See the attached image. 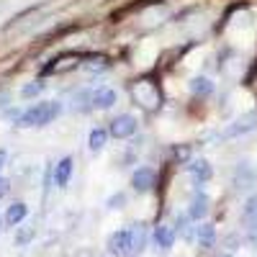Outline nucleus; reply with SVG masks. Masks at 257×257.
<instances>
[{
	"mask_svg": "<svg viewBox=\"0 0 257 257\" xmlns=\"http://www.w3.org/2000/svg\"><path fill=\"white\" fill-rule=\"evenodd\" d=\"M137 132V118L132 116V113H121L118 118H113V123H111V134L116 137V139H128Z\"/></svg>",
	"mask_w": 257,
	"mask_h": 257,
	"instance_id": "5",
	"label": "nucleus"
},
{
	"mask_svg": "<svg viewBox=\"0 0 257 257\" xmlns=\"http://www.w3.org/2000/svg\"><path fill=\"white\" fill-rule=\"evenodd\" d=\"M82 67L88 72H105V70H108V62H105V57H90Z\"/></svg>",
	"mask_w": 257,
	"mask_h": 257,
	"instance_id": "18",
	"label": "nucleus"
},
{
	"mask_svg": "<svg viewBox=\"0 0 257 257\" xmlns=\"http://www.w3.org/2000/svg\"><path fill=\"white\" fill-rule=\"evenodd\" d=\"M105 247H108V254H113V257H128V247H132V226L113 231L108 237V242H105Z\"/></svg>",
	"mask_w": 257,
	"mask_h": 257,
	"instance_id": "2",
	"label": "nucleus"
},
{
	"mask_svg": "<svg viewBox=\"0 0 257 257\" xmlns=\"http://www.w3.org/2000/svg\"><path fill=\"white\" fill-rule=\"evenodd\" d=\"M3 162H6V152L0 149V167H3Z\"/></svg>",
	"mask_w": 257,
	"mask_h": 257,
	"instance_id": "26",
	"label": "nucleus"
},
{
	"mask_svg": "<svg viewBox=\"0 0 257 257\" xmlns=\"http://www.w3.org/2000/svg\"><path fill=\"white\" fill-rule=\"evenodd\" d=\"M254 185V173L247 162H242L237 167V173H234V188L237 190H244V188H252Z\"/></svg>",
	"mask_w": 257,
	"mask_h": 257,
	"instance_id": "12",
	"label": "nucleus"
},
{
	"mask_svg": "<svg viewBox=\"0 0 257 257\" xmlns=\"http://www.w3.org/2000/svg\"><path fill=\"white\" fill-rule=\"evenodd\" d=\"M41 90H44V82H29L21 88V98H36Z\"/></svg>",
	"mask_w": 257,
	"mask_h": 257,
	"instance_id": "19",
	"label": "nucleus"
},
{
	"mask_svg": "<svg viewBox=\"0 0 257 257\" xmlns=\"http://www.w3.org/2000/svg\"><path fill=\"white\" fill-rule=\"evenodd\" d=\"M221 257H234V254H229V252H226V254H221Z\"/></svg>",
	"mask_w": 257,
	"mask_h": 257,
	"instance_id": "27",
	"label": "nucleus"
},
{
	"mask_svg": "<svg viewBox=\"0 0 257 257\" xmlns=\"http://www.w3.org/2000/svg\"><path fill=\"white\" fill-rule=\"evenodd\" d=\"M59 113H62V103H57V100H44V103H36V105H31L29 111L21 113L18 126H47V123H52Z\"/></svg>",
	"mask_w": 257,
	"mask_h": 257,
	"instance_id": "1",
	"label": "nucleus"
},
{
	"mask_svg": "<svg viewBox=\"0 0 257 257\" xmlns=\"http://www.w3.org/2000/svg\"><path fill=\"white\" fill-rule=\"evenodd\" d=\"M105 139H108V132H105V128H93L90 137H88L90 152H100V149L105 147Z\"/></svg>",
	"mask_w": 257,
	"mask_h": 257,
	"instance_id": "17",
	"label": "nucleus"
},
{
	"mask_svg": "<svg viewBox=\"0 0 257 257\" xmlns=\"http://www.w3.org/2000/svg\"><path fill=\"white\" fill-rule=\"evenodd\" d=\"M208 196L206 193H196V196H193V201H190V208H188V216L193 219V221H201L206 213H208Z\"/></svg>",
	"mask_w": 257,
	"mask_h": 257,
	"instance_id": "6",
	"label": "nucleus"
},
{
	"mask_svg": "<svg viewBox=\"0 0 257 257\" xmlns=\"http://www.w3.org/2000/svg\"><path fill=\"white\" fill-rule=\"evenodd\" d=\"M190 93L193 95H211L213 93V82L208 77H193L190 80Z\"/></svg>",
	"mask_w": 257,
	"mask_h": 257,
	"instance_id": "16",
	"label": "nucleus"
},
{
	"mask_svg": "<svg viewBox=\"0 0 257 257\" xmlns=\"http://www.w3.org/2000/svg\"><path fill=\"white\" fill-rule=\"evenodd\" d=\"M188 173L193 175V180H196V183H206V180H211L213 170H211L208 160H190V165H188Z\"/></svg>",
	"mask_w": 257,
	"mask_h": 257,
	"instance_id": "8",
	"label": "nucleus"
},
{
	"mask_svg": "<svg viewBox=\"0 0 257 257\" xmlns=\"http://www.w3.org/2000/svg\"><path fill=\"white\" fill-rule=\"evenodd\" d=\"M34 234H36V229H34V226H26V229H24V231H21L18 237H16V242H18V244H29Z\"/></svg>",
	"mask_w": 257,
	"mask_h": 257,
	"instance_id": "22",
	"label": "nucleus"
},
{
	"mask_svg": "<svg viewBox=\"0 0 257 257\" xmlns=\"http://www.w3.org/2000/svg\"><path fill=\"white\" fill-rule=\"evenodd\" d=\"M123 206H126V196H123V193H113V196L108 198V208H111V211L123 208Z\"/></svg>",
	"mask_w": 257,
	"mask_h": 257,
	"instance_id": "21",
	"label": "nucleus"
},
{
	"mask_svg": "<svg viewBox=\"0 0 257 257\" xmlns=\"http://www.w3.org/2000/svg\"><path fill=\"white\" fill-rule=\"evenodd\" d=\"M237 242H239V239H237V237H234V234H231V237L226 239V247H229V249H237Z\"/></svg>",
	"mask_w": 257,
	"mask_h": 257,
	"instance_id": "25",
	"label": "nucleus"
},
{
	"mask_svg": "<svg viewBox=\"0 0 257 257\" xmlns=\"http://www.w3.org/2000/svg\"><path fill=\"white\" fill-rule=\"evenodd\" d=\"M8 103H11V93H8V90H3V88H0V108H6Z\"/></svg>",
	"mask_w": 257,
	"mask_h": 257,
	"instance_id": "23",
	"label": "nucleus"
},
{
	"mask_svg": "<svg viewBox=\"0 0 257 257\" xmlns=\"http://www.w3.org/2000/svg\"><path fill=\"white\" fill-rule=\"evenodd\" d=\"M196 237H198V244H201L203 249H211L213 242H216V226H213L211 221H203V224L198 226V231H196Z\"/></svg>",
	"mask_w": 257,
	"mask_h": 257,
	"instance_id": "14",
	"label": "nucleus"
},
{
	"mask_svg": "<svg viewBox=\"0 0 257 257\" xmlns=\"http://www.w3.org/2000/svg\"><path fill=\"white\" fill-rule=\"evenodd\" d=\"M254 128H257V111H249V113L239 116L234 123H229V126L224 128V137H226V139H234V137H242V134L254 132Z\"/></svg>",
	"mask_w": 257,
	"mask_h": 257,
	"instance_id": "3",
	"label": "nucleus"
},
{
	"mask_svg": "<svg viewBox=\"0 0 257 257\" xmlns=\"http://www.w3.org/2000/svg\"><path fill=\"white\" fill-rule=\"evenodd\" d=\"M144 247H147V226L134 224L132 226V247H128V257H137Z\"/></svg>",
	"mask_w": 257,
	"mask_h": 257,
	"instance_id": "11",
	"label": "nucleus"
},
{
	"mask_svg": "<svg viewBox=\"0 0 257 257\" xmlns=\"http://www.w3.org/2000/svg\"><path fill=\"white\" fill-rule=\"evenodd\" d=\"M70 178H72V157H64L54 167V185L57 188H67Z\"/></svg>",
	"mask_w": 257,
	"mask_h": 257,
	"instance_id": "7",
	"label": "nucleus"
},
{
	"mask_svg": "<svg viewBox=\"0 0 257 257\" xmlns=\"http://www.w3.org/2000/svg\"><path fill=\"white\" fill-rule=\"evenodd\" d=\"M155 244H157V249H162V252H167V249H173V244H175V229L173 226H157L155 229Z\"/></svg>",
	"mask_w": 257,
	"mask_h": 257,
	"instance_id": "9",
	"label": "nucleus"
},
{
	"mask_svg": "<svg viewBox=\"0 0 257 257\" xmlns=\"http://www.w3.org/2000/svg\"><path fill=\"white\" fill-rule=\"evenodd\" d=\"M242 224H244L252 234L257 231V193L247 198V203H244V208H242Z\"/></svg>",
	"mask_w": 257,
	"mask_h": 257,
	"instance_id": "10",
	"label": "nucleus"
},
{
	"mask_svg": "<svg viewBox=\"0 0 257 257\" xmlns=\"http://www.w3.org/2000/svg\"><path fill=\"white\" fill-rule=\"evenodd\" d=\"M132 185H134L137 193L152 190L157 185V173L152 167H139V170H134V175H132Z\"/></svg>",
	"mask_w": 257,
	"mask_h": 257,
	"instance_id": "4",
	"label": "nucleus"
},
{
	"mask_svg": "<svg viewBox=\"0 0 257 257\" xmlns=\"http://www.w3.org/2000/svg\"><path fill=\"white\" fill-rule=\"evenodd\" d=\"M26 216H29V206H26V203H13V206H8V211H6V224H8V226H18Z\"/></svg>",
	"mask_w": 257,
	"mask_h": 257,
	"instance_id": "15",
	"label": "nucleus"
},
{
	"mask_svg": "<svg viewBox=\"0 0 257 257\" xmlns=\"http://www.w3.org/2000/svg\"><path fill=\"white\" fill-rule=\"evenodd\" d=\"M72 100H75V108H80V111H88V108H90L88 103H93V93L82 90V93H77V95H75Z\"/></svg>",
	"mask_w": 257,
	"mask_h": 257,
	"instance_id": "20",
	"label": "nucleus"
},
{
	"mask_svg": "<svg viewBox=\"0 0 257 257\" xmlns=\"http://www.w3.org/2000/svg\"><path fill=\"white\" fill-rule=\"evenodd\" d=\"M6 193H8V180H6V178H0V198H3Z\"/></svg>",
	"mask_w": 257,
	"mask_h": 257,
	"instance_id": "24",
	"label": "nucleus"
},
{
	"mask_svg": "<svg viewBox=\"0 0 257 257\" xmlns=\"http://www.w3.org/2000/svg\"><path fill=\"white\" fill-rule=\"evenodd\" d=\"M113 103H116V93H113L111 88H98V90H93V108L105 111V108H111Z\"/></svg>",
	"mask_w": 257,
	"mask_h": 257,
	"instance_id": "13",
	"label": "nucleus"
}]
</instances>
